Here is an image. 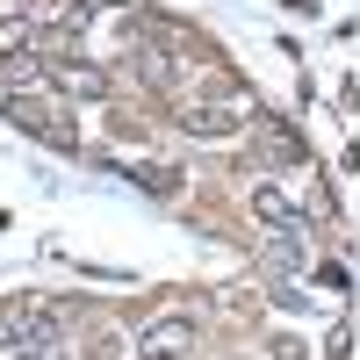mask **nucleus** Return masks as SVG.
Here are the masks:
<instances>
[{"mask_svg":"<svg viewBox=\"0 0 360 360\" xmlns=\"http://www.w3.org/2000/svg\"><path fill=\"white\" fill-rule=\"evenodd\" d=\"M108 72L101 65H79V58H65V65H58V94H79V101H108Z\"/></svg>","mask_w":360,"mask_h":360,"instance_id":"6e6552de","label":"nucleus"},{"mask_svg":"<svg viewBox=\"0 0 360 360\" xmlns=\"http://www.w3.org/2000/svg\"><path fill=\"white\" fill-rule=\"evenodd\" d=\"M15 360H72V353H65V339H44V346H22Z\"/></svg>","mask_w":360,"mask_h":360,"instance_id":"9d476101","label":"nucleus"},{"mask_svg":"<svg viewBox=\"0 0 360 360\" xmlns=\"http://www.w3.org/2000/svg\"><path fill=\"white\" fill-rule=\"evenodd\" d=\"M58 324H65L58 303H44V295H8V303H0V346L8 353L44 346V339H58Z\"/></svg>","mask_w":360,"mask_h":360,"instance_id":"f03ea898","label":"nucleus"},{"mask_svg":"<svg viewBox=\"0 0 360 360\" xmlns=\"http://www.w3.org/2000/svg\"><path fill=\"white\" fill-rule=\"evenodd\" d=\"M94 360H123V339H115V332H101V339H94Z\"/></svg>","mask_w":360,"mask_h":360,"instance_id":"9b49d317","label":"nucleus"},{"mask_svg":"<svg viewBox=\"0 0 360 360\" xmlns=\"http://www.w3.org/2000/svg\"><path fill=\"white\" fill-rule=\"evenodd\" d=\"M173 123L188 130L195 144H231L238 130H245V115H238V108H217V101H195V108L180 101V115H173Z\"/></svg>","mask_w":360,"mask_h":360,"instance_id":"7ed1b4c3","label":"nucleus"},{"mask_svg":"<svg viewBox=\"0 0 360 360\" xmlns=\"http://www.w3.org/2000/svg\"><path fill=\"white\" fill-rule=\"evenodd\" d=\"M130 180H137L144 195H180V173H173V166H137Z\"/></svg>","mask_w":360,"mask_h":360,"instance_id":"1a4fd4ad","label":"nucleus"},{"mask_svg":"<svg viewBox=\"0 0 360 360\" xmlns=\"http://www.w3.org/2000/svg\"><path fill=\"white\" fill-rule=\"evenodd\" d=\"M252 217L274 224V231H295V224H303V202H288L274 180H259V188H252Z\"/></svg>","mask_w":360,"mask_h":360,"instance_id":"0eeeda50","label":"nucleus"},{"mask_svg":"<svg viewBox=\"0 0 360 360\" xmlns=\"http://www.w3.org/2000/svg\"><path fill=\"white\" fill-rule=\"evenodd\" d=\"M259 259L274 266V274H295V266L310 259V224H295V231H274V238L259 245Z\"/></svg>","mask_w":360,"mask_h":360,"instance_id":"423d86ee","label":"nucleus"},{"mask_svg":"<svg viewBox=\"0 0 360 360\" xmlns=\"http://www.w3.org/2000/svg\"><path fill=\"white\" fill-rule=\"evenodd\" d=\"M188 353H195V317H159L137 339V360H188Z\"/></svg>","mask_w":360,"mask_h":360,"instance_id":"39448f33","label":"nucleus"},{"mask_svg":"<svg viewBox=\"0 0 360 360\" xmlns=\"http://www.w3.org/2000/svg\"><path fill=\"white\" fill-rule=\"evenodd\" d=\"M137 79L152 86V94H180V86H188V51H166V44H144L137 58Z\"/></svg>","mask_w":360,"mask_h":360,"instance_id":"20e7f679","label":"nucleus"},{"mask_svg":"<svg viewBox=\"0 0 360 360\" xmlns=\"http://www.w3.org/2000/svg\"><path fill=\"white\" fill-rule=\"evenodd\" d=\"M0 115H8L15 130H29V137H44L51 152H79V130L65 123V108H58L44 86H15L8 101H0Z\"/></svg>","mask_w":360,"mask_h":360,"instance_id":"f257e3e1","label":"nucleus"}]
</instances>
